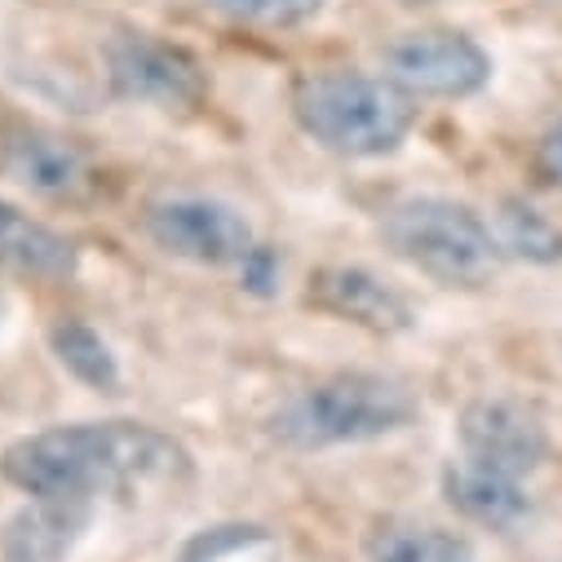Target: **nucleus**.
I'll use <instances>...</instances> for the list:
<instances>
[{"label": "nucleus", "mask_w": 562, "mask_h": 562, "mask_svg": "<svg viewBox=\"0 0 562 562\" xmlns=\"http://www.w3.org/2000/svg\"><path fill=\"white\" fill-rule=\"evenodd\" d=\"M416 420V394L381 372H337L306 385L274 412L270 430L284 448L324 452L398 435Z\"/></svg>", "instance_id": "3"}, {"label": "nucleus", "mask_w": 562, "mask_h": 562, "mask_svg": "<svg viewBox=\"0 0 562 562\" xmlns=\"http://www.w3.org/2000/svg\"><path fill=\"white\" fill-rule=\"evenodd\" d=\"M540 169L549 173L553 187H562V120H553L540 137Z\"/></svg>", "instance_id": "18"}, {"label": "nucleus", "mask_w": 562, "mask_h": 562, "mask_svg": "<svg viewBox=\"0 0 562 562\" xmlns=\"http://www.w3.org/2000/svg\"><path fill=\"white\" fill-rule=\"evenodd\" d=\"M403 5H430V0H403Z\"/></svg>", "instance_id": "19"}, {"label": "nucleus", "mask_w": 562, "mask_h": 562, "mask_svg": "<svg viewBox=\"0 0 562 562\" xmlns=\"http://www.w3.org/2000/svg\"><path fill=\"white\" fill-rule=\"evenodd\" d=\"M311 302L324 315L368 328L376 337H394V333L412 328L407 297L394 284H385L381 274H372L368 266H324L311 279Z\"/></svg>", "instance_id": "10"}, {"label": "nucleus", "mask_w": 562, "mask_h": 562, "mask_svg": "<svg viewBox=\"0 0 562 562\" xmlns=\"http://www.w3.org/2000/svg\"><path fill=\"white\" fill-rule=\"evenodd\" d=\"M49 346H54L58 363H63L76 381H85L89 390L111 394V390L120 385V363H115V355H111V346L102 341L98 328L67 319V324H58V328L49 333Z\"/></svg>", "instance_id": "15"}, {"label": "nucleus", "mask_w": 562, "mask_h": 562, "mask_svg": "<svg viewBox=\"0 0 562 562\" xmlns=\"http://www.w3.org/2000/svg\"><path fill=\"white\" fill-rule=\"evenodd\" d=\"M385 80H394L412 102L416 98L457 102L487 89L492 58L465 32H448V27L407 32L385 49Z\"/></svg>", "instance_id": "5"}, {"label": "nucleus", "mask_w": 562, "mask_h": 562, "mask_svg": "<svg viewBox=\"0 0 562 562\" xmlns=\"http://www.w3.org/2000/svg\"><path fill=\"white\" fill-rule=\"evenodd\" d=\"M147 235L178 261L191 266H244L257 248L248 217L213 195H173L147 209Z\"/></svg>", "instance_id": "6"}, {"label": "nucleus", "mask_w": 562, "mask_h": 562, "mask_svg": "<svg viewBox=\"0 0 562 562\" xmlns=\"http://www.w3.org/2000/svg\"><path fill=\"white\" fill-rule=\"evenodd\" d=\"M213 5L252 27H302L324 14L328 0H213Z\"/></svg>", "instance_id": "17"}, {"label": "nucleus", "mask_w": 562, "mask_h": 562, "mask_svg": "<svg viewBox=\"0 0 562 562\" xmlns=\"http://www.w3.org/2000/svg\"><path fill=\"white\" fill-rule=\"evenodd\" d=\"M293 115L311 143L346 160L394 156L416 124V106L394 80L355 67L302 76L293 89Z\"/></svg>", "instance_id": "2"}, {"label": "nucleus", "mask_w": 562, "mask_h": 562, "mask_svg": "<svg viewBox=\"0 0 562 562\" xmlns=\"http://www.w3.org/2000/svg\"><path fill=\"white\" fill-rule=\"evenodd\" d=\"M368 562H474V549L465 536L416 522V518H385L363 540Z\"/></svg>", "instance_id": "14"}, {"label": "nucleus", "mask_w": 562, "mask_h": 562, "mask_svg": "<svg viewBox=\"0 0 562 562\" xmlns=\"http://www.w3.org/2000/svg\"><path fill=\"white\" fill-rule=\"evenodd\" d=\"M381 239L398 261L430 274L443 289H487L505 261L496 231L470 204L443 195L390 204L381 217Z\"/></svg>", "instance_id": "4"}, {"label": "nucleus", "mask_w": 562, "mask_h": 562, "mask_svg": "<svg viewBox=\"0 0 562 562\" xmlns=\"http://www.w3.org/2000/svg\"><path fill=\"white\" fill-rule=\"evenodd\" d=\"M80 266V248L54 231L49 222L32 217L27 209L0 200V270L23 279H71Z\"/></svg>", "instance_id": "12"}, {"label": "nucleus", "mask_w": 562, "mask_h": 562, "mask_svg": "<svg viewBox=\"0 0 562 562\" xmlns=\"http://www.w3.org/2000/svg\"><path fill=\"white\" fill-rule=\"evenodd\" d=\"M0 173L45 200H80L89 191V160L63 133L49 128H10L0 143Z\"/></svg>", "instance_id": "9"}, {"label": "nucleus", "mask_w": 562, "mask_h": 562, "mask_svg": "<svg viewBox=\"0 0 562 562\" xmlns=\"http://www.w3.org/2000/svg\"><path fill=\"white\" fill-rule=\"evenodd\" d=\"M443 496L474 527L509 531V527L531 518V496H527L522 479H514L505 470H492V465H479L470 457H461L443 470Z\"/></svg>", "instance_id": "11"}, {"label": "nucleus", "mask_w": 562, "mask_h": 562, "mask_svg": "<svg viewBox=\"0 0 562 562\" xmlns=\"http://www.w3.org/2000/svg\"><path fill=\"white\" fill-rule=\"evenodd\" d=\"M496 244L505 257H522V261H536V266H553L562 261V231L531 204H518L509 200L501 213H496Z\"/></svg>", "instance_id": "16"}, {"label": "nucleus", "mask_w": 562, "mask_h": 562, "mask_svg": "<svg viewBox=\"0 0 562 562\" xmlns=\"http://www.w3.org/2000/svg\"><path fill=\"white\" fill-rule=\"evenodd\" d=\"M106 76L120 98L165 106V111L195 106L209 89V76L191 49L147 32H124L106 45Z\"/></svg>", "instance_id": "7"}, {"label": "nucleus", "mask_w": 562, "mask_h": 562, "mask_svg": "<svg viewBox=\"0 0 562 562\" xmlns=\"http://www.w3.org/2000/svg\"><path fill=\"white\" fill-rule=\"evenodd\" d=\"M457 435H461V452L470 461L505 470L514 479L536 474L544 465V457H549V426H544V416L531 403L509 398V394L474 398L461 412Z\"/></svg>", "instance_id": "8"}, {"label": "nucleus", "mask_w": 562, "mask_h": 562, "mask_svg": "<svg viewBox=\"0 0 562 562\" xmlns=\"http://www.w3.org/2000/svg\"><path fill=\"white\" fill-rule=\"evenodd\" d=\"M89 522V505L32 501L5 531V562H63Z\"/></svg>", "instance_id": "13"}, {"label": "nucleus", "mask_w": 562, "mask_h": 562, "mask_svg": "<svg viewBox=\"0 0 562 562\" xmlns=\"http://www.w3.org/2000/svg\"><path fill=\"white\" fill-rule=\"evenodd\" d=\"M0 470L32 501L89 505L102 492L178 479L187 470V452L147 420H76L10 443Z\"/></svg>", "instance_id": "1"}]
</instances>
